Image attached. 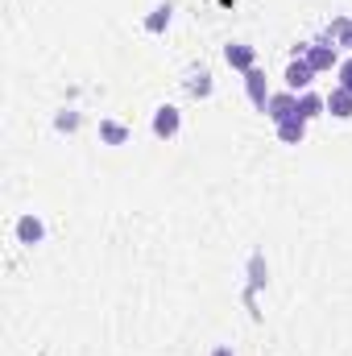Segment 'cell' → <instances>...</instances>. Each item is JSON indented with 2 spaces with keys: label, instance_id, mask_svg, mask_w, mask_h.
<instances>
[{
  "label": "cell",
  "instance_id": "14",
  "mask_svg": "<svg viewBox=\"0 0 352 356\" xmlns=\"http://www.w3.org/2000/svg\"><path fill=\"white\" fill-rule=\"evenodd\" d=\"M170 17H175V4L166 0V4H158V8H154V13H150L145 21H141V29H145V33H166Z\"/></svg>",
  "mask_w": 352,
  "mask_h": 356
},
{
  "label": "cell",
  "instance_id": "8",
  "mask_svg": "<svg viewBox=\"0 0 352 356\" xmlns=\"http://www.w3.org/2000/svg\"><path fill=\"white\" fill-rule=\"evenodd\" d=\"M307 124H311V120H303V116H290V120L273 124V133H278V141H282V145H303V141H307Z\"/></svg>",
  "mask_w": 352,
  "mask_h": 356
},
{
  "label": "cell",
  "instance_id": "7",
  "mask_svg": "<svg viewBox=\"0 0 352 356\" xmlns=\"http://www.w3.org/2000/svg\"><path fill=\"white\" fill-rule=\"evenodd\" d=\"M245 95H249V104L257 108V112H265V104H269V83H265V71L262 67H253V71H245Z\"/></svg>",
  "mask_w": 352,
  "mask_h": 356
},
{
  "label": "cell",
  "instance_id": "3",
  "mask_svg": "<svg viewBox=\"0 0 352 356\" xmlns=\"http://www.w3.org/2000/svg\"><path fill=\"white\" fill-rule=\"evenodd\" d=\"M13 232H17V245H25V249H33V245L46 241V224H42L38 211H21L17 224H13Z\"/></svg>",
  "mask_w": 352,
  "mask_h": 356
},
{
  "label": "cell",
  "instance_id": "15",
  "mask_svg": "<svg viewBox=\"0 0 352 356\" xmlns=\"http://www.w3.org/2000/svg\"><path fill=\"white\" fill-rule=\"evenodd\" d=\"M54 129H58V133H75V129H79V112H75V108H63V112L54 116Z\"/></svg>",
  "mask_w": 352,
  "mask_h": 356
},
{
  "label": "cell",
  "instance_id": "5",
  "mask_svg": "<svg viewBox=\"0 0 352 356\" xmlns=\"http://www.w3.org/2000/svg\"><path fill=\"white\" fill-rule=\"evenodd\" d=\"M224 63L245 75V71L257 67V46H249V42H228V46H224Z\"/></svg>",
  "mask_w": 352,
  "mask_h": 356
},
{
  "label": "cell",
  "instance_id": "13",
  "mask_svg": "<svg viewBox=\"0 0 352 356\" xmlns=\"http://www.w3.org/2000/svg\"><path fill=\"white\" fill-rule=\"evenodd\" d=\"M186 91H191L195 99H207V95L216 91V83H211V71H207V67H195V71L186 75Z\"/></svg>",
  "mask_w": 352,
  "mask_h": 356
},
{
  "label": "cell",
  "instance_id": "1",
  "mask_svg": "<svg viewBox=\"0 0 352 356\" xmlns=\"http://www.w3.org/2000/svg\"><path fill=\"white\" fill-rule=\"evenodd\" d=\"M294 58H307L315 75H323V71H336V67H340V50L332 46V38H328V33H319V38H311V42L294 46Z\"/></svg>",
  "mask_w": 352,
  "mask_h": 356
},
{
  "label": "cell",
  "instance_id": "16",
  "mask_svg": "<svg viewBox=\"0 0 352 356\" xmlns=\"http://www.w3.org/2000/svg\"><path fill=\"white\" fill-rule=\"evenodd\" d=\"M336 79H340V88H344V91H352V54H349V58H340Z\"/></svg>",
  "mask_w": 352,
  "mask_h": 356
},
{
  "label": "cell",
  "instance_id": "2",
  "mask_svg": "<svg viewBox=\"0 0 352 356\" xmlns=\"http://www.w3.org/2000/svg\"><path fill=\"white\" fill-rule=\"evenodd\" d=\"M150 129H154L158 141H175L178 133H182V112H178V104H158L154 116H150Z\"/></svg>",
  "mask_w": 352,
  "mask_h": 356
},
{
  "label": "cell",
  "instance_id": "4",
  "mask_svg": "<svg viewBox=\"0 0 352 356\" xmlns=\"http://www.w3.org/2000/svg\"><path fill=\"white\" fill-rule=\"evenodd\" d=\"M282 83H286V91H294V95L311 91V83H315V71H311V63H307V58H290V63H286V75H282Z\"/></svg>",
  "mask_w": 352,
  "mask_h": 356
},
{
  "label": "cell",
  "instance_id": "17",
  "mask_svg": "<svg viewBox=\"0 0 352 356\" xmlns=\"http://www.w3.org/2000/svg\"><path fill=\"white\" fill-rule=\"evenodd\" d=\"M211 356H237V353H232V344H216V348H211Z\"/></svg>",
  "mask_w": 352,
  "mask_h": 356
},
{
  "label": "cell",
  "instance_id": "11",
  "mask_svg": "<svg viewBox=\"0 0 352 356\" xmlns=\"http://www.w3.org/2000/svg\"><path fill=\"white\" fill-rule=\"evenodd\" d=\"M323 99H328V116H336V120H352V91H344L340 83H336Z\"/></svg>",
  "mask_w": 352,
  "mask_h": 356
},
{
  "label": "cell",
  "instance_id": "10",
  "mask_svg": "<svg viewBox=\"0 0 352 356\" xmlns=\"http://www.w3.org/2000/svg\"><path fill=\"white\" fill-rule=\"evenodd\" d=\"M129 137H133V129L120 124L116 116H104V120H99V141H104V145H129Z\"/></svg>",
  "mask_w": 352,
  "mask_h": 356
},
{
  "label": "cell",
  "instance_id": "6",
  "mask_svg": "<svg viewBox=\"0 0 352 356\" xmlns=\"http://www.w3.org/2000/svg\"><path fill=\"white\" fill-rule=\"evenodd\" d=\"M265 116H269L273 124H282V120L298 116V95H294V91H273V95H269V104H265Z\"/></svg>",
  "mask_w": 352,
  "mask_h": 356
},
{
  "label": "cell",
  "instance_id": "9",
  "mask_svg": "<svg viewBox=\"0 0 352 356\" xmlns=\"http://www.w3.org/2000/svg\"><path fill=\"white\" fill-rule=\"evenodd\" d=\"M323 33L332 38V46H336V50H344V54H352V17H332Z\"/></svg>",
  "mask_w": 352,
  "mask_h": 356
},
{
  "label": "cell",
  "instance_id": "12",
  "mask_svg": "<svg viewBox=\"0 0 352 356\" xmlns=\"http://www.w3.org/2000/svg\"><path fill=\"white\" fill-rule=\"evenodd\" d=\"M298 116H303V120H319V116H328V99H323L319 91H303V95H298Z\"/></svg>",
  "mask_w": 352,
  "mask_h": 356
}]
</instances>
